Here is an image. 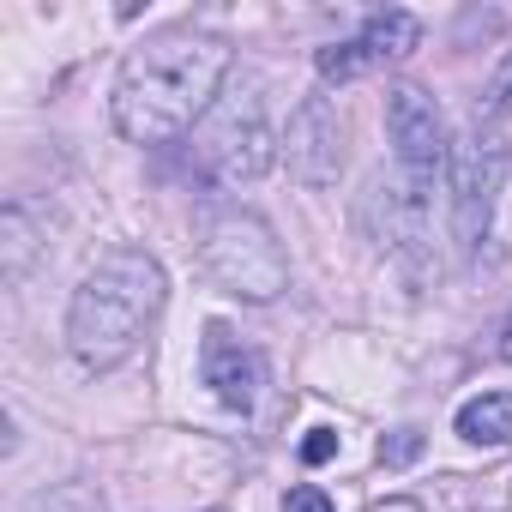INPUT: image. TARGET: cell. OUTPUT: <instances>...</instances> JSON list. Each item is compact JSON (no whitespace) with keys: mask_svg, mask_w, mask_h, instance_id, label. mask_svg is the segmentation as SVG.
<instances>
[{"mask_svg":"<svg viewBox=\"0 0 512 512\" xmlns=\"http://www.w3.org/2000/svg\"><path fill=\"white\" fill-rule=\"evenodd\" d=\"M229 73V49L217 37H193V31H169L151 37L145 49H133L121 61L115 79V127L133 145H169L187 127H199L217 103V85Z\"/></svg>","mask_w":512,"mask_h":512,"instance_id":"obj_1","label":"cell"},{"mask_svg":"<svg viewBox=\"0 0 512 512\" xmlns=\"http://www.w3.org/2000/svg\"><path fill=\"white\" fill-rule=\"evenodd\" d=\"M169 302V284H163V266L151 260L145 247H109L103 260L85 272V284L73 290V308H67V344L85 368H121L145 332L157 326Z\"/></svg>","mask_w":512,"mask_h":512,"instance_id":"obj_2","label":"cell"},{"mask_svg":"<svg viewBox=\"0 0 512 512\" xmlns=\"http://www.w3.org/2000/svg\"><path fill=\"white\" fill-rule=\"evenodd\" d=\"M199 260L241 302H272L290 284V260H284L272 223L253 211H235V205H223L199 223Z\"/></svg>","mask_w":512,"mask_h":512,"instance_id":"obj_3","label":"cell"},{"mask_svg":"<svg viewBox=\"0 0 512 512\" xmlns=\"http://www.w3.org/2000/svg\"><path fill=\"white\" fill-rule=\"evenodd\" d=\"M193 157L217 175V181H260L278 157V133L266 121L260 91H229L211 103V115L193 133Z\"/></svg>","mask_w":512,"mask_h":512,"instance_id":"obj_4","label":"cell"},{"mask_svg":"<svg viewBox=\"0 0 512 512\" xmlns=\"http://www.w3.org/2000/svg\"><path fill=\"white\" fill-rule=\"evenodd\" d=\"M506 169H512V145L494 121H476L464 133V145L452 151V235L464 253H476L488 241V223H494V205H500V187H506Z\"/></svg>","mask_w":512,"mask_h":512,"instance_id":"obj_5","label":"cell"},{"mask_svg":"<svg viewBox=\"0 0 512 512\" xmlns=\"http://www.w3.org/2000/svg\"><path fill=\"white\" fill-rule=\"evenodd\" d=\"M416 49H422V19L392 7V13H374V19L362 25V37L320 49V55H314V67H320V79H326V85H344V79H362V73H374V67L410 61Z\"/></svg>","mask_w":512,"mask_h":512,"instance_id":"obj_6","label":"cell"},{"mask_svg":"<svg viewBox=\"0 0 512 512\" xmlns=\"http://www.w3.org/2000/svg\"><path fill=\"white\" fill-rule=\"evenodd\" d=\"M386 133H392V145H398L404 175L434 187V175H440V163H446V121H440V109H434V97H428L422 85H398V91L386 97Z\"/></svg>","mask_w":512,"mask_h":512,"instance_id":"obj_7","label":"cell"},{"mask_svg":"<svg viewBox=\"0 0 512 512\" xmlns=\"http://www.w3.org/2000/svg\"><path fill=\"white\" fill-rule=\"evenodd\" d=\"M199 380L229 410H253L260 404V386H266V356L253 344H241L229 326H205V338H199Z\"/></svg>","mask_w":512,"mask_h":512,"instance_id":"obj_8","label":"cell"},{"mask_svg":"<svg viewBox=\"0 0 512 512\" xmlns=\"http://www.w3.org/2000/svg\"><path fill=\"white\" fill-rule=\"evenodd\" d=\"M284 151H290V169H296V181H308V187H326V181H338V163H344L338 109H332L326 97H308V103L290 115V139H284Z\"/></svg>","mask_w":512,"mask_h":512,"instance_id":"obj_9","label":"cell"},{"mask_svg":"<svg viewBox=\"0 0 512 512\" xmlns=\"http://www.w3.org/2000/svg\"><path fill=\"white\" fill-rule=\"evenodd\" d=\"M458 434L470 446H512V392H482L458 410Z\"/></svg>","mask_w":512,"mask_h":512,"instance_id":"obj_10","label":"cell"},{"mask_svg":"<svg viewBox=\"0 0 512 512\" xmlns=\"http://www.w3.org/2000/svg\"><path fill=\"white\" fill-rule=\"evenodd\" d=\"M0 235H7V284H19V278H25V266H31V253H37L31 223H25V211H19V205H7V217H0Z\"/></svg>","mask_w":512,"mask_h":512,"instance_id":"obj_11","label":"cell"},{"mask_svg":"<svg viewBox=\"0 0 512 512\" xmlns=\"http://www.w3.org/2000/svg\"><path fill=\"white\" fill-rule=\"evenodd\" d=\"M416 452H422V434L416 428H398L392 440H380V464H410Z\"/></svg>","mask_w":512,"mask_h":512,"instance_id":"obj_12","label":"cell"},{"mask_svg":"<svg viewBox=\"0 0 512 512\" xmlns=\"http://www.w3.org/2000/svg\"><path fill=\"white\" fill-rule=\"evenodd\" d=\"M284 512H332V494H326V488H314V482H302V488H290Z\"/></svg>","mask_w":512,"mask_h":512,"instance_id":"obj_13","label":"cell"},{"mask_svg":"<svg viewBox=\"0 0 512 512\" xmlns=\"http://www.w3.org/2000/svg\"><path fill=\"white\" fill-rule=\"evenodd\" d=\"M326 458H338V434H332V428H314V434L302 440V464H326Z\"/></svg>","mask_w":512,"mask_h":512,"instance_id":"obj_14","label":"cell"},{"mask_svg":"<svg viewBox=\"0 0 512 512\" xmlns=\"http://www.w3.org/2000/svg\"><path fill=\"white\" fill-rule=\"evenodd\" d=\"M368 512H422V506H416V500H404V494H398V500H380V506H368Z\"/></svg>","mask_w":512,"mask_h":512,"instance_id":"obj_15","label":"cell"}]
</instances>
